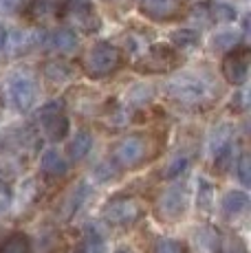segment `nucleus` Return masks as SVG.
<instances>
[{"instance_id":"f257e3e1","label":"nucleus","mask_w":251,"mask_h":253,"mask_svg":"<svg viewBox=\"0 0 251 253\" xmlns=\"http://www.w3.org/2000/svg\"><path fill=\"white\" fill-rule=\"evenodd\" d=\"M119 66H122V53L113 44H108V42H99V44H95L86 53L84 69L88 73V77H93V80L108 77L110 73H115Z\"/></svg>"},{"instance_id":"f03ea898","label":"nucleus","mask_w":251,"mask_h":253,"mask_svg":"<svg viewBox=\"0 0 251 253\" xmlns=\"http://www.w3.org/2000/svg\"><path fill=\"white\" fill-rule=\"evenodd\" d=\"M101 216H104V220L110 222V225H119V227L134 225V222L141 218V205L130 196H119V198H113V201L106 203Z\"/></svg>"},{"instance_id":"7ed1b4c3","label":"nucleus","mask_w":251,"mask_h":253,"mask_svg":"<svg viewBox=\"0 0 251 253\" xmlns=\"http://www.w3.org/2000/svg\"><path fill=\"white\" fill-rule=\"evenodd\" d=\"M113 157L126 169L139 168L148 157V141L143 137H126L115 145Z\"/></svg>"},{"instance_id":"20e7f679","label":"nucleus","mask_w":251,"mask_h":253,"mask_svg":"<svg viewBox=\"0 0 251 253\" xmlns=\"http://www.w3.org/2000/svg\"><path fill=\"white\" fill-rule=\"evenodd\" d=\"M167 95L181 104H199L207 99V86L192 75H181L167 84Z\"/></svg>"},{"instance_id":"39448f33","label":"nucleus","mask_w":251,"mask_h":253,"mask_svg":"<svg viewBox=\"0 0 251 253\" xmlns=\"http://www.w3.org/2000/svg\"><path fill=\"white\" fill-rule=\"evenodd\" d=\"M187 209V189L170 187L161 194L157 203V216L163 222H176Z\"/></svg>"},{"instance_id":"423d86ee","label":"nucleus","mask_w":251,"mask_h":253,"mask_svg":"<svg viewBox=\"0 0 251 253\" xmlns=\"http://www.w3.org/2000/svg\"><path fill=\"white\" fill-rule=\"evenodd\" d=\"M178 64V53L172 46L154 44L146 55L139 60L137 69L141 73H166Z\"/></svg>"},{"instance_id":"0eeeda50","label":"nucleus","mask_w":251,"mask_h":253,"mask_svg":"<svg viewBox=\"0 0 251 253\" xmlns=\"http://www.w3.org/2000/svg\"><path fill=\"white\" fill-rule=\"evenodd\" d=\"M40 121L46 137L51 141H60L69 134V119L62 113V101H51L40 110Z\"/></svg>"},{"instance_id":"6e6552de","label":"nucleus","mask_w":251,"mask_h":253,"mask_svg":"<svg viewBox=\"0 0 251 253\" xmlns=\"http://www.w3.org/2000/svg\"><path fill=\"white\" fill-rule=\"evenodd\" d=\"M249 73V48H234L223 60V75L229 84L243 86Z\"/></svg>"},{"instance_id":"1a4fd4ad","label":"nucleus","mask_w":251,"mask_h":253,"mask_svg":"<svg viewBox=\"0 0 251 253\" xmlns=\"http://www.w3.org/2000/svg\"><path fill=\"white\" fill-rule=\"evenodd\" d=\"M9 95L18 110H29L36 101V84L25 75H16L9 82Z\"/></svg>"},{"instance_id":"9d476101","label":"nucleus","mask_w":251,"mask_h":253,"mask_svg":"<svg viewBox=\"0 0 251 253\" xmlns=\"http://www.w3.org/2000/svg\"><path fill=\"white\" fill-rule=\"evenodd\" d=\"M181 9V0H141V11L152 20H172Z\"/></svg>"},{"instance_id":"9b49d317","label":"nucleus","mask_w":251,"mask_h":253,"mask_svg":"<svg viewBox=\"0 0 251 253\" xmlns=\"http://www.w3.org/2000/svg\"><path fill=\"white\" fill-rule=\"evenodd\" d=\"M71 18H73V22L77 27L88 33L97 31V27H99V20H97V16H95L88 0H75V2L71 4Z\"/></svg>"},{"instance_id":"f8f14e48","label":"nucleus","mask_w":251,"mask_h":253,"mask_svg":"<svg viewBox=\"0 0 251 253\" xmlns=\"http://www.w3.org/2000/svg\"><path fill=\"white\" fill-rule=\"evenodd\" d=\"M40 165H42V172H44L46 176L57 178V176H64V174L69 172V163H66V159L53 148H49L44 154H42Z\"/></svg>"},{"instance_id":"ddd939ff","label":"nucleus","mask_w":251,"mask_h":253,"mask_svg":"<svg viewBox=\"0 0 251 253\" xmlns=\"http://www.w3.org/2000/svg\"><path fill=\"white\" fill-rule=\"evenodd\" d=\"M247 205H249V196L245 192H227L223 201H220V207H223L227 216H238V213H243L247 209Z\"/></svg>"},{"instance_id":"4468645a","label":"nucleus","mask_w":251,"mask_h":253,"mask_svg":"<svg viewBox=\"0 0 251 253\" xmlns=\"http://www.w3.org/2000/svg\"><path fill=\"white\" fill-rule=\"evenodd\" d=\"M90 148H93V134L86 132V130H82V132H77L75 139L71 141L69 157L73 159V161H82V159L90 152Z\"/></svg>"},{"instance_id":"2eb2a0df","label":"nucleus","mask_w":251,"mask_h":253,"mask_svg":"<svg viewBox=\"0 0 251 253\" xmlns=\"http://www.w3.org/2000/svg\"><path fill=\"white\" fill-rule=\"evenodd\" d=\"M51 44H53V48H57V51H62V53H71L77 46V38L71 29H57L51 36Z\"/></svg>"},{"instance_id":"dca6fc26","label":"nucleus","mask_w":251,"mask_h":253,"mask_svg":"<svg viewBox=\"0 0 251 253\" xmlns=\"http://www.w3.org/2000/svg\"><path fill=\"white\" fill-rule=\"evenodd\" d=\"M31 251V242L25 233H13L11 238L0 245V253H29Z\"/></svg>"},{"instance_id":"f3484780","label":"nucleus","mask_w":251,"mask_h":253,"mask_svg":"<svg viewBox=\"0 0 251 253\" xmlns=\"http://www.w3.org/2000/svg\"><path fill=\"white\" fill-rule=\"evenodd\" d=\"M216 253H247V247L236 236H220L216 240Z\"/></svg>"},{"instance_id":"a211bd4d","label":"nucleus","mask_w":251,"mask_h":253,"mask_svg":"<svg viewBox=\"0 0 251 253\" xmlns=\"http://www.w3.org/2000/svg\"><path fill=\"white\" fill-rule=\"evenodd\" d=\"M88 196V187H86V183H80L77 187L71 192V196L66 198V209H64V216H71V213H75L77 209H80L82 201Z\"/></svg>"},{"instance_id":"6ab92c4d","label":"nucleus","mask_w":251,"mask_h":253,"mask_svg":"<svg viewBox=\"0 0 251 253\" xmlns=\"http://www.w3.org/2000/svg\"><path fill=\"white\" fill-rule=\"evenodd\" d=\"M75 253H106V245L99 236L93 233V236H86L84 240L80 242V247H77Z\"/></svg>"},{"instance_id":"aec40b11","label":"nucleus","mask_w":251,"mask_h":253,"mask_svg":"<svg viewBox=\"0 0 251 253\" xmlns=\"http://www.w3.org/2000/svg\"><path fill=\"white\" fill-rule=\"evenodd\" d=\"M44 75H46V80L49 82H57V84H62L64 80H69V69H66L62 62H49L46 64V69H44Z\"/></svg>"},{"instance_id":"412c9836","label":"nucleus","mask_w":251,"mask_h":253,"mask_svg":"<svg viewBox=\"0 0 251 253\" xmlns=\"http://www.w3.org/2000/svg\"><path fill=\"white\" fill-rule=\"evenodd\" d=\"M152 253H185V247L178 240H172V238H161V240L154 242Z\"/></svg>"},{"instance_id":"4be33fe9","label":"nucleus","mask_w":251,"mask_h":253,"mask_svg":"<svg viewBox=\"0 0 251 253\" xmlns=\"http://www.w3.org/2000/svg\"><path fill=\"white\" fill-rule=\"evenodd\" d=\"M216 159H214V165H216V169L218 172H227V169L231 168V163H234V157H231V145L227 143L223 145L220 150H216Z\"/></svg>"},{"instance_id":"5701e85b","label":"nucleus","mask_w":251,"mask_h":253,"mask_svg":"<svg viewBox=\"0 0 251 253\" xmlns=\"http://www.w3.org/2000/svg\"><path fill=\"white\" fill-rule=\"evenodd\" d=\"M211 16L216 22H231L236 18V11L225 2H214L211 4Z\"/></svg>"},{"instance_id":"b1692460","label":"nucleus","mask_w":251,"mask_h":253,"mask_svg":"<svg viewBox=\"0 0 251 253\" xmlns=\"http://www.w3.org/2000/svg\"><path fill=\"white\" fill-rule=\"evenodd\" d=\"M185 165H187V154H176L174 161H172V163L166 168L163 176H166V178H174V176H178V174H181L183 169H185Z\"/></svg>"},{"instance_id":"393cba45","label":"nucleus","mask_w":251,"mask_h":253,"mask_svg":"<svg viewBox=\"0 0 251 253\" xmlns=\"http://www.w3.org/2000/svg\"><path fill=\"white\" fill-rule=\"evenodd\" d=\"M229 132H231L229 126H220V128L214 132V137H211V150H214V152L229 143Z\"/></svg>"},{"instance_id":"a878e982","label":"nucleus","mask_w":251,"mask_h":253,"mask_svg":"<svg viewBox=\"0 0 251 253\" xmlns=\"http://www.w3.org/2000/svg\"><path fill=\"white\" fill-rule=\"evenodd\" d=\"M172 40H174V44H178V46H194L196 40H199V36H196L194 31L183 29V31H176L174 36H172Z\"/></svg>"},{"instance_id":"bb28decb","label":"nucleus","mask_w":251,"mask_h":253,"mask_svg":"<svg viewBox=\"0 0 251 253\" xmlns=\"http://www.w3.org/2000/svg\"><path fill=\"white\" fill-rule=\"evenodd\" d=\"M238 178L243 185L251 183V168H249V154H243L238 161Z\"/></svg>"},{"instance_id":"cd10ccee","label":"nucleus","mask_w":251,"mask_h":253,"mask_svg":"<svg viewBox=\"0 0 251 253\" xmlns=\"http://www.w3.org/2000/svg\"><path fill=\"white\" fill-rule=\"evenodd\" d=\"M236 44V33L227 31V33H218V36L214 38V46L216 48H229Z\"/></svg>"},{"instance_id":"c85d7f7f","label":"nucleus","mask_w":251,"mask_h":253,"mask_svg":"<svg viewBox=\"0 0 251 253\" xmlns=\"http://www.w3.org/2000/svg\"><path fill=\"white\" fill-rule=\"evenodd\" d=\"M22 0H0V16H11L20 9Z\"/></svg>"},{"instance_id":"c756f323","label":"nucleus","mask_w":251,"mask_h":253,"mask_svg":"<svg viewBox=\"0 0 251 253\" xmlns=\"http://www.w3.org/2000/svg\"><path fill=\"white\" fill-rule=\"evenodd\" d=\"M4 42H7V33H4V29L0 27V46H4Z\"/></svg>"},{"instance_id":"7c9ffc66","label":"nucleus","mask_w":251,"mask_h":253,"mask_svg":"<svg viewBox=\"0 0 251 253\" xmlns=\"http://www.w3.org/2000/svg\"><path fill=\"white\" fill-rule=\"evenodd\" d=\"M115 253H137L134 249H130V247H122V249H117Z\"/></svg>"}]
</instances>
